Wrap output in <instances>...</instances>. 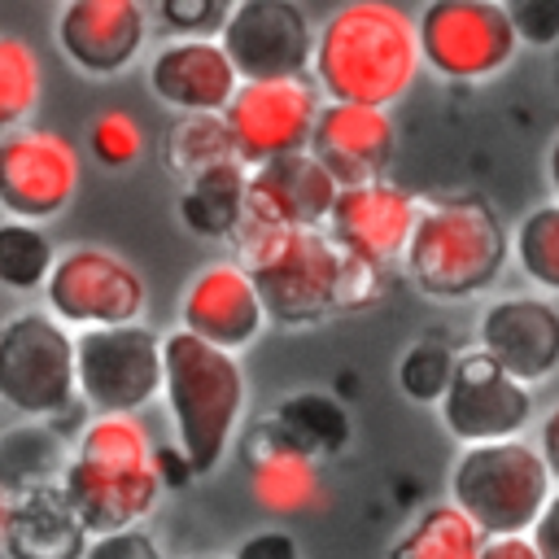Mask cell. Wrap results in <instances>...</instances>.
<instances>
[{
  "mask_svg": "<svg viewBox=\"0 0 559 559\" xmlns=\"http://www.w3.org/2000/svg\"><path fill=\"white\" fill-rule=\"evenodd\" d=\"M236 262L249 271L266 323L280 328H310L332 314L362 310L380 297L376 266L341 253L328 231H284V227H253L240 223L231 236Z\"/></svg>",
  "mask_w": 559,
  "mask_h": 559,
  "instance_id": "1",
  "label": "cell"
},
{
  "mask_svg": "<svg viewBox=\"0 0 559 559\" xmlns=\"http://www.w3.org/2000/svg\"><path fill=\"white\" fill-rule=\"evenodd\" d=\"M419 35L415 17L389 0L336 4L314 26L310 83L332 105L389 109L419 79Z\"/></svg>",
  "mask_w": 559,
  "mask_h": 559,
  "instance_id": "2",
  "label": "cell"
},
{
  "mask_svg": "<svg viewBox=\"0 0 559 559\" xmlns=\"http://www.w3.org/2000/svg\"><path fill=\"white\" fill-rule=\"evenodd\" d=\"M157 441L140 415H92L66 459L61 493L92 537L135 528L162 498Z\"/></svg>",
  "mask_w": 559,
  "mask_h": 559,
  "instance_id": "3",
  "label": "cell"
},
{
  "mask_svg": "<svg viewBox=\"0 0 559 559\" xmlns=\"http://www.w3.org/2000/svg\"><path fill=\"white\" fill-rule=\"evenodd\" d=\"M511 262V231L476 192H445L419 201L411 245L402 253L406 280L432 301H472L498 284Z\"/></svg>",
  "mask_w": 559,
  "mask_h": 559,
  "instance_id": "4",
  "label": "cell"
},
{
  "mask_svg": "<svg viewBox=\"0 0 559 559\" xmlns=\"http://www.w3.org/2000/svg\"><path fill=\"white\" fill-rule=\"evenodd\" d=\"M162 402L179 459L192 476H210L227 459L249 406L245 367L236 354L170 328L162 336Z\"/></svg>",
  "mask_w": 559,
  "mask_h": 559,
  "instance_id": "5",
  "label": "cell"
},
{
  "mask_svg": "<svg viewBox=\"0 0 559 559\" xmlns=\"http://www.w3.org/2000/svg\"><path fill=\"white\" fill-rule=\"evenodd\" d=\"M555 480L533 441H493L459 450L450 467V498L485 537H528Z\"/></svg>",
  "mask_w": 559,
  "mask_h": 559,
  "instance_id": "6",
  "label": "cell"
},
{
  "mask_svg": "<svg viewBox=\"0 0 559 559\" xmlns=\"http://www.w3.org/2000/svg\"><path fill=\"white\" fill-rule=\"evenodd\" d=\"M74 402V332L48 310L9 314L0 323V406L52 424Z\"/></svg>",
  "mask_w": 559,
  "mask_h": 559,
  "instance_id": "7",
  "label": "cell"
},
{
  "mask_svg": "<svg viewBox=\"0 0 559 559\" xmlns=\"http://www.w3.org/2000/svg\"><path fill=\"white\" fill-rule=\"evenodd\" d=\"M415 35L424 70L450 83L493 79L520 52L511 13L498 0H432L415 13Z\"/></svg>",
  "mask_w": 559,
  "mask_h": 559,
  "instance_id": "8",
  "label": "cell"
},
{
  "mask_svg": "<svg viewBox=\"0 0 559 559\" xmlns=\"http://www.w3.org/2000/svg\"><path fill=\"white\" fill-rule=\"evenodd\" d=\"M74 393L92 415H140L162 397V336L148 323L74 332Z\"/></svg>",
  "mask_w": 559,
  "mask_h": 559,
  "instance_id": "9",
  "label": "cell"
},
{
  "mask_svg": "<svg viewBox=\"0 0 559 559\" xmlns=\"http://www.w3.org/2000/svg\"><path fill=\"white\" fill-rule=\"evenodd\" d=\"M44 306L70 332L144 323L148 284L122 253L100 245H79L57 253V266L44 284Z\"/></svg>",
  "mask_w": 559,
  "mask_h": 559,
  "instance_id": "10",
  "label": "cell"
},
{
  "mask_svg": "<svg viewBox=\"0 0 559 559\" xmlns=\"http://www.w3.org/2000/svg\"><path fill=\"white\" fill-rule=\"evenodd\" d=\"M323 109L319 87L306 79H271V83H240L231 105L223 109V127L231 140V153L245 170L306 153L314 118Z\"/></svg>",
  "mask_w": 559,
  "mask_h": 559,
  "instance_id": "11",
  "label": "cell"
},
{
  "mask_svg": "<svg viewBox=\"0 0 559 559\" xmlns=\"http://www.w3.org/2000/svg\"><path fill=\"white\" fill-rule=\"evenodd\" d=\"M218 44L240 83L306 79L314 57V22L293 0H236Z\"/></svg>",
  "mask_w": 559,
  "mask_h": 559,
  "instance_id": "12",
  "label": "cell"
},
{
  "mask_svg": "<svg viewBox=\"0 0 559 559\" xmlns=\"http://www.w3.org/2000/svg\"><path fill=\"white\" fill-rule=\"evenodd\" d=\"M437 415H441V428L467 450V445H493V441L524 437L537 406H533L528 384L511 380L480 349H463L454 362L450 389L437 402Z\"/></svg>",
  "mask_w": 559,
  "mask_h": 559,
  "instance_id": "13",
  "label": "cell"
},
{
  "mask_svg": "<svg viewBox=\"0 0 559 559\" xmlns=\"http://www.w3.org/2000/svg\"><path fill=\"white\" fill-rule=\"evenodd\" d=\"M79 192V148L48 127L0 135V210L17 223L57 218Z\"/></svg>",
  "mask_w": 559,
  "mask_h": 559,
  "instance_id": "14",
  "label": "cell"
},
{
  "mask_svg": "<svg viewBox=\"0 0 559 559\" xmlns=\"http://www.w3.org/2000/svg\"><path fill=\"white\" fill-rule=\"evenodd\" d=\"M415 218H419V197L393 179H376V183L341 188L323 231L341 253L384 271L402 262Z\"/></svg>",
  "mask_w": 559,
  "mask_h": 559,
  "instance_id": "15",
  "label": "cell"
},
{
  "mask_svg": "<svg viewBox=\"0 0 559 559\" xmlns=\"http://www.w3.org/2000/svg\"><path fill=\"white\" fill-rule=\"evenodd\" d=\"M476 349L520 384H542L559 371V306L542 293L493 297L476 319Z\"/></svg>",
  "mask_w": 559,
  "mask_h": 559,
  "instance_id": "16",
  "label": "cell"
},
{
  "mask_svg": "<svg viewBox=\"0 0 559 559\" xmlns=\"http://www.w3.org/2000/svg\"><path fill=\"white\" fill-rule=\"evenodd\" d=\"M262 328H266L262 297L236 258L205 262L188 280L179 297V332L240 358V349H249L262 336Z\"/></svg>",
  "mask_w": 559,
  "mask_h": 559,
  "instance_id": "17",
  "label": "cell"
},
{
  "mask_svg": "<svg viewBox=\"0 0 559 559\" xmlns=\"http://www.w3.org/2000/svg\"><path fill=\"white\" fill-rule=\"evenodd\" d=\"M148 17L153 9L140 0H70L57 9L52 35L74 70L92 79H114L140 57L148 39Z\"/></svg>",
  "mask_w": 559,
  "mask_h": 559,
  "instance_id": "18",
  "label": "cell"
},
{
  "mask_svg": "<svg viewBox=\"0 0 559 559\" xmlns=\"http://www.w3.org/2000/svg\"><path fill=\"white\" fill-rule=\"evenodd\" d=\"M306 153L336 179V188L389 179V162L397 153V127L389 109L371 105H332L323 100Z\"/></svg>",
  "mask_w": 559,
  "mask_h": 559,
  "instance_id": "19",
  "label": "cell"
},
{
  "mask_svg": "<svg viewBox=\"0 0 559 559\" xmlns=\"http://www.w3.org/2000/svg\"><path fill=\"white\" fill-rule=\"evenodd\" d=\"M336 179L310 157L288 153L249 170L245 183V218L253 227H284V231H319L336 205Z\"/></svg>",
  "mask_w": 559,
  "mask_h": 559,
  "instance_id": "20",
  "label": "cell"
},
{
  "mask_svg": "<svg viewBox=\"0 0 559 559\" xmlns=\"http://www.w3.org/2000/svg\"><path fill=\"white\" fill-rule=\"evenodd\" d=\"M144 83L179 118L223 114L231 105L236 87H240V79H236L218 39H175V35L148 57Z\"/></svg>",
  "mask_w": 559,
  "mask_h": 559,
  "instance_id": "21",
  "label": "cell"
},
{
  "mask_svg": "<svg viewBox=\"0 0 559 559\" xmlns=\"http://www.w3.org/2000/svg\"><path fill=\"white\" fill-rule=\"evenodd\" d=\"M92 533L74 515V507L57 485L31 489L22 498H9L0 546L9 559H83Z\"/></svg>",
  "mask_w": 559,
  "mask_h": 559,
  "instance_id": "22",
  "label": "cell"
},
{
  "mask_svg": "<svg viewBox=\"0 0 559 559\" xmlns=\"http://www.w3.org/2000/svg\"><path fill=\"white\" fill-rule=\"evenodd\" d=\"M249 493L266 515H301L323 502V476L319 463L280 445L275 437H258L249 454Z\"/></svg>",
  "mask_w": 559,
  "mask_h": 559,
  "instance_id": "23",
  "label": "cell"
},
{
  "mask_svg": "<svg viewBox=\"0 0 559 559\" xmlns=\"http://www.w3.org/2000/svg\"><path fill=\"white\" fill-rule=\"evenodd\" d=\"M266 437H275L280 445H288V450H297V454H306V459H332V454H341L345 445H349V415H345V406L332 397V393H319V389H301V393H288L275 411H271V419H266V428H262Z\"/></svg>",
  "mask_w": 559,
  "mask_h": 559,
  "instance_id": "24",
  "label": "cell"
},
{
  "mask_svg": "<svg viewBox=\"0 0 559 559\" xmlns=\"http://www.w3.org/2000/svg\"><path fill=\"white\" fill-rule=\"evenodd\" d=\"M245 183H249V170L240 162H223V166L201 170L197 179H183L179 201H175L179 223L192 236L231 240L245 218Z\"/></svg>",
  "mask_w": 559,
  "mask_h": 559,
  "instance_id": "25",
  "label": "cell"
},
{
  "mask_svg": "<svg viewBox=\"0 0 559 559\" xmlns=\"http://www.w3.org/2000/svg\"><path fill=\"white\" fill-rule=\"evenodd\" d=\"M66 437L44 419H22L0 432V498H22L31 489L57 485L66 472Z\"/></svg>",
  "mask_w": 559,
  "mask_h": 559,
  "instance_id": "26",
  "label": "cell"
},
{
  "mask_svg": "<svg viewBox=\"0 0 559 559\" xmlns=\"http://www.w3.org/2000/svg\"><path fill=\"white\" fill-rule=\"evenodd\" d=\"M480 550L485 533L454 502H432L406 520L384 559H480Z\"/></svg>",
  "mask_w": 559,
  "mask_h": 559,
  "instance_id": "27",
  "label": "cell"
},
{
  "mask_svg": "<svg viewBox=\"0 0 559 559\" xmlns=\"http://www.w3.org/2000/svg\"><path fill=\"white\" fill-rule=\"evenodd\" d=\"M511 262L542 297H559V201L520 214L511 227Z\"/></svg>",
  "mask_w": 559,
  "mask_h": 559,
  "instance_id": "28",
  "label": "cell"
},
{
  "mask_svg": "<svg viewBox=\"0 0 559 559\" xmlns=\"http://www.w3.org/2000/svg\"><path fill=\"white\" fill-rule=\"evenodd\" d=\"M223 162H236L223 114H188V118L170 122V131H166V170L179 183L197 179L201 170L223 166Z\"/></svg>",
  "mask_w": 559,
  "mask_h": 559,
  "instance_id": "29",
  "label": "cell"
},
{
  "mask_svg": "<svg viewBox=\"0 0 559 559\" xmlns=\"http://www.w3.org/2000/svg\"><path fill=\"white\" fill-rule=\"evenodd\" d=\"M57 266V245L39 223H0V284L13 293H44Z\"/></svg>",
  "mask_w": 559,
  "mask_h": 559,
  "instance_id": "30",
  "label": "cell"
},
{
  "mask_svg": "<svg viewBox=\"0 0 559 559\" xmlns=\"http://www.w3.org/2000/svg\"><path fill=\"white\" fill-rule=\"evenodd\" d=\"M39 92H44L39 52L17 35H0V135L26 127V118L39 105Z\"/></svg>",
  "mask_w": 559,
  "mask_h": 559,
  "instance_id": "31",
  "label": "cell"
},
{
  "mask_svg": "<svg viewBox=\"0 0 559 559\" xmlns=\"http://www.w3.org/2000/svg\"><path fill=\"white\" fill-rule=\"evenodd\" d=\"M454 362H459V354H454L445 341L419 336V341H411V345L402 349V358H397V389H402L411 402H419V406H437V402L445 397V389H450Z\"/></svg>",
  "mask_w": 559,
  "mask_h": 559,
  "instance_id": "32",
  "label": "cell"
},
{
  "mask_svg": "<svg viewBox=\"0 0 559 559\" xmlns=\"http://www.w3.org/2000/svg\"><path fill=\"white\" fill-rule=\"evenodd\" d=\"M87 144H92V157L109 170H127L140 153H144V131L140 122L127 114V109H105L92 118L87 127Z\"/></svg>",
  "mask_w": 559,
  "mask_h": 559,
  "instance_id": "33",
  "label": "cell"
},
{
  "mask_svg": "<svg viewBox=\"0 0 559 559\" xmlns=\"http://www.w3.org/2000/svg\"><path fill=\"white\" fill-rule=\"evenodd\" d=\"M153 13L175 31V39H218L231 4L227 0H162Z\"/></svg>",
  "mask_w": 559,
  "mask_h": 559,
  "instance_id": "34",
  "label": "cell"
},
{
  "mask_svg": "<svg viewBox=\"0 0 559 559\" xmlns=\"http://www.w3.org/2000/svg\"><path fill=\"white\" fill-rule=\"evenodd\" d=\"M83 559H166V550L144 524H135V528H118V533L92 537Z\"/></svg>",
  "mask_w": 559,
  "mask_h": 559,
  "instance_id": "35",
  "label": "cell"
},
{
  "mask_svg": "<svg viewBox=\"0 0 559 559\" xmlns=\"http://www.w3.org/2000/svg\"><path fill=\"white\" fill-rule=\"evenodd\" d=\"M507 13L520 44L546 48L559 39V0H520V4H507Z\"/></svg>",
  "mask_w": 559,
  "mask_h": 559,
  "instance_id": "36",
  "label": "cell"
},
{
  "mask_svg": "<svg viewBox=\"0 0 559 559\" xmlns=\"http://www.w3.org/2000/svg\"><path fill=\"white\" fill-rule=\"evenodd\" d=\"M231 559H301V546L288 528H258L236 542Z\"/></svg>",
  "mask_w": 559,
  "mask_h": 559,
  "instance_id": "37",
  "label": "cell"
},
{
  "mask_svg": "<svg viewBox=\"0 0 559 559\" xmlns=\"http://www.w3.org/2000/svg\"><path fill=\"white\" fill-rule=\"evenodd\" d=\"M528 542L537 546V555H542V559H559V489L550 493V502L542 507L537 524L528 528Z\"/></svg>",
  "mask_w": 559,
  "mask_h": 559,
  "instance_id": "38",
  "label": "cell"
},
{
  "mask_svg": "<svg viewBox=\"0 0 559 559\" xmlns=\"http://www.w3.org/2000/svg\"><path fill=\"white\" fill-rule=\"evenodd\" d=\"M533 445H537V454H542V463H546V472H550V480H555V489H559V402L542 415Z\"/></svg>",
  "mask_w": 559,
  "mask_h": 559,
  "instance_id": "39",
  "label": "cell"
},
{
  "mask_svg": "<svg viewBox=\"0 0 559 559\" xmlns=\"http://www.w3.org/2000/svg\"><path fill=\"white\" fill-rule=\"evenodd\" d=\"M480 559H542L528 537H485Z\"/></svg>",
  "mask_w": 559,
  "mask_h": 559,
  "instance_id": "40",
  "label": "cell"
},
{
  "mask_svg": "<svg viewBox=\"0 0 559 559\" xmlns=\"http://www.w3.org/2000/svg\"><path fill=\"white\" fill-rule=\"evenodd\" d=\"M546 183H550V192H555V201H559V135H555L550 148H546Z\"/></svg>",
  "mask_w": 559,
  "mask_h": 559,
  "instance_id": "41",
  "label": "cell"
},
{
  "mask_svg": "<svg viewBox=\"0 0 559 559\" xmlns=\"http://www.w3.org/2000/svg\"><path fill=\"white\" fill-rule=\"evenodd\" d=\"M4 507H9V502H4V498H0V528H4Z\"/></svg>",
  "mask_w": 559,
  "mask_h": 559,
  "instance_id": "42",
  "label": "cell"
}]
</instances>
